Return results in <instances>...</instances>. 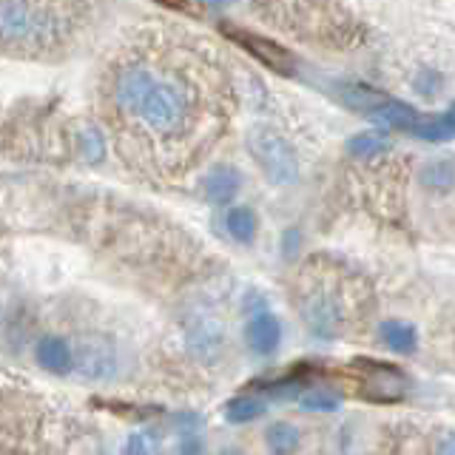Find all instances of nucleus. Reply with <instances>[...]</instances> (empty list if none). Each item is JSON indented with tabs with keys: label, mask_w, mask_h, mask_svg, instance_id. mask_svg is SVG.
Here are the masks:
<instances>
[{
	"label": "nucleus",
	"mask_w": 455,
	"mask_h": 455,
	"mask_svg": "<svg viewBox=\"0 0 455 455\" xmlns=\"http://www.w3.org/2000/svg\"><path fill=\"white\" fill-rule=\"evenodd\" d=\"M265 444H267L270 455H293L299 450V444H302V435H299V430H296L293 424L276 421V424L267 427Z\"/></svg>",
	"instance_id": "obj_14"
},
{
	"label": "nucleus",
	"mask_w": 455,
	"mask_h": 455,
	"mask_svg": "<svg viewBox=\"0 0 455 455\" xmlns=\"http://www.w3.org/2000/svg\"><path fill=\"white\" fill-rule=\"evenodd\" d=\"M421 180H424V185H430L435 191H450L452 188V163L450 160L430 163L424 168Z\"/></svg>",
	"instance_id": "obj_18"
},
{
	"label": "nucleus",
	"mask_w": 455,
	"mask_h": 455,
	"mask_svg": "<svg viewBox=\"0 0 455 455\" xmlns=\"http://www.w3.org/2000/svg\"><path fill=\"white\" fill-rule=\"evenodd\" d=\"M92 0H0V54L54 60L92 26Z\"/></svg>",
	"instance_id": "obj_2"
},
{
	"label": "nucleus",
	"mask_w": 455,
	"mask_h": 455,
	"mask_svg": "<svg viewBox=\"0 0 455 455\" xmlns=\"http://www.w3.org/2000/svg\"><path fill=\"white\" fill-rule=\"evenodd\" d=\"M222 228L234 242H239V245H251V242L256 239V234H259V217H256V213L245 205H234V208L225 211Z\"/></svg>",
	"instance_id": "obj_12"
},
{
	"label": "nucleus",
	"mask_w": 455,
	"mask_h": 455,
	"mask_svg": "<svg viewBox=\"0 0 455 455\" xmlns=\"http://www.w3.org/2000/svg\"><path fill=\"white\" fill-rule=\"evenodd\" d=\"M188 345L196 355H213L222 345V324L211 313H196L188 322Z\"/></svg>",
	"instance_id": "obj_11"
},
{
	"label": "nucleus",
	"mask_w": 455,
	"mask_h": 455,
	"mask_svg": "<svg viewBox=\"0 0 455 455\" xmlns=\"http://www.w3.org/2000/svg\"><path fill=\"white\" fill-rule=\"evenodd\" d=\"M125 455H151V444L146 435H128L125 441Z\"/></svg>",
	"instance_id": "obj_19"
},
{
	"label": "nucleus",
	"mask_w": 455,
	"mask_h": 455,
	"mask_svg": "<svg viewBox=\"0 0 455 455\" xmlns=\"http://www.w3.org/2000/svg\"><path fill=\"white\" fill-rule=\"evenodd\" d=\"M245 341L256 355H274L282 341V324L274 313L259 310L245 324Z\"/></svg>",
	"instance_id": "obj_9"
},
{
	"label": "nucleus",
	"mask_w": 455,
	"mask_h": 455,
	"mask_svg": "<svg viewBox=\"0 0 455 455\" xmlns=\"http://www.w3.org/2000/svg\"><path fill=\"white\" fill-rule=\"evenodd\" d=\"M205 4H211V6H228L231 0H205Z\"/></svg>",
	"instance_id": "obj_21"
},
{
	"label": "nucleus",
	"mask_w": 455,
	"mask_h": 455,
	"mask_svg": "<svg viewBox=\"0 0 455 455\" xmlns=\"http://www.w3.org/2000/svg\"><path fill=\"white\" fill-rule=\"evenodd\" d=\"M35 359L43 370L54 376H66L75 367V350L63 336H43L35 345Z\"/></svg>",
	"instance_id": "obj_10"
},
{
	"label": "nucleus",
	"mask_w": 455,
	"mask_h": 455,
	"mask_svg": "<svg viewBox=\"0 0 455 455\" xmlns=\"http://www.w3.org/2000/svg\"><path fill=\"white\" fill-rule=\"evenodd\" d=\"M100 108L123 163L148 180H182L225 140L236 114L220 52L185 28L125 37L100 71Z\"/></svg>",
	"instance_id": "obj_1"
},
{
	"label": "nucleus",
	"mask_w": 455,
	"mask_h": 455,
	"mask_svg": "<svg viewBox=\"0 0 455 455\" xmlns=\"http://www.w3.org/2000/svg\"><path fill=\"white\" fill-rule=\"evenodd\" d=\"M296 305L316 339H341L370 316V288L345 262L316 256L299 274Z\"/></svg>",
	"instance_id": "obj_3"
},
{
	"label": "nucleus",
	"mask_w": 455,
	"mask_h": 455,
	"mask_svg": "<svg viewBox=\"0 0 455 455\" xmlns=\"http://www.w3.org/2000/svg\"><path fill=\"white\" fill-rule=\"evenodd\" d=\"M222 455H242V452H236V450H225Z\"/></svg>",
	"instance_id": "obj_22"
},
{
	"label": "nucleus",
	"mask_w": 455,
	"mask_h": 455,
	"mask_svg": "<svg viewBox=\"0 0 455 455\" xmlns=\"http://www.w3.org/2000/svg\"><path fill=\"white\" fill-rule=\"evenodd\" d=\"M248 146H251V154L256 156V163L262 165V171L274 182L284 185L299 177L296 148L279 132H274V128H256L248 140Z\"/></svg>",
	"instance_id": "obj_4"
},
{
	"label": "nucleus",
	"mask_w": 455,
	"mask_h": 455,
	"mask_svg": "<svg viewBox=\"0 0 455 455\" xmlns=\"http://www.w3.org/2000/svg\"><path fill=\"white\" fill-rule=\"evenodd\" d=\"M75 364L80 367V373L85 379H94V381L111 379L114 373H117V355H114L111 345L103 339L85 341V345L80 347V353L75 355Z\"/></svg>",
	"instance_id": "obj_8"
},
{
	"label": "nucleus",
	"mask_w": 455,
	"mask_h": 455,
	"mask_svg": "<svg viewBox=\"0 0 455 455\" xmlns=\"http://www.w3.org/2000/svg\"><path fill=\"white\" fill-rule=\"evenodd\" d=\"M265 412V402L256 395H236L225 404V419L231 424H248Z\"/></svg>",
	"instance_id": "obj_16"
},
{
	"label": "nucleus",
	"mask_w": 455,
	"mask_h": 455,
	"mask_svg": "<svg viewBox=\"0 0 455 455\" xmlns=\"http://www.w3.org/2000/svg\"><path fill=\"white\" fill-rule=\"evenodd\" d=\"M222 32L231 37L234 43H239L242 49H245L248 54H253L256 60L259 63H265V66H270V68H276V71H282V75H291L293 71V54L284 49V46H279L276 40H267V37H262V35H253V32H248V28H239V26H222Z\"/></svg>",
	"instance_id": "obj_6"
},
{
	"label": "nucleus",
	"mask_w": 455,
	"mask_h": 455,
	"mask_svg": "<svg viewBox=\"0 0 455 455\" xmlns=\"http://www.w3.org/2000/svg\"><path fill=\"white\" fill-rule=\"evenodd\" d=\"M299 404L310 412H336L341 398L331 390H305V393H299Z\"/></svg>",
	"instance_id": "obj_17"
},
{
	"label": "nucleus",
	"mask_w": 455,
	"mask_h": 455,
	"mask_svg": "<svg viewBox=\"0 0 455 455\" xmlns=\"http://www.w3.org/2000/svg\"><path fill=\"white\" fill-rule=\"evenodd\" d=\"M242 191V174L231 165H213L199 180V194L211 205H231Z\"/></svg>",
	"instance_id": "obj_7"
},
{
	"label": "nucleus",
	"mask_w": 455,
	"mask_h": 455,
	"mask_svg": "<svg viewBox=\"0 0 455 455\" xmlns=\"http://www.w3.org/2000/svg\"><path fill=\"white\" fill-rule=\"evenodd\" d=\"M180 455H203V438L196 433H185L180 441Z\"/></svg>",
	"instance_id": "obj_20"
},
{
	"label": "nucleus",
	"mask_w": 455,
	"mask_h": 455,
	"mask_svg": "<svg viewBox=\"0 0 455 455\" xmlns=\"http://www.w3.org/2000/svg\"><path fill=\"white\" fill-rule=\"evenodd\" d=\"M390 151H393V142L376 132H364L347 142V154L355 156V160H379V156L390 154Z\"/></svg>",
	"instance_id": "obj_15"
},
{
	"label": "nucleus",
	"mask_w": 455,
	"mask_h": 455,
	"mask_svg": "<svg viewBox=\"0 0 455 455\" xmlns=\"http://www.w3.org/2000/svg\"><path fill=\"white\" fill-rule=\"evenodd\" d=\"M379 339L384 347H390L393 353H402V355H410L412 350L419 347V331L407 322H398V319H390V322H381L379 327Z\"/></svg>",
	"instance_id": "obj_13"
},
{
	"label": "nucleus",
	"mask_w": 455,
	"mask_h": 455,
	"mask_svg": "<svg viewBox=\"0 0 455 455\" xmlns=\"http://www.w3.org/2000/svg\"><path fill=\"white\" fill-rule=\"evenodd\" d=\"M359 373V387L373 402H398L407 393V376L393 364L381 362H355Z\"/></svg>",
	"instance_id": "obj_5"
}]
</instances>
